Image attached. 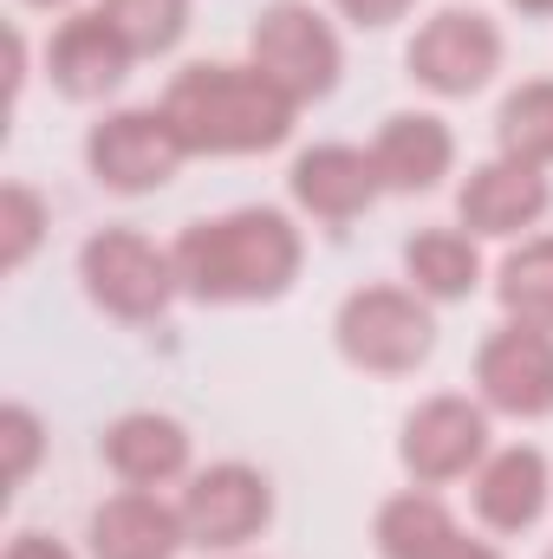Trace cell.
Listing matches in <instances>:
<instances>
[{"label": "cell", "mask_w": 553, "mask_h": 559, "mask_svg": "<svg viewBox=\"0 0 553 559\" xmlns=\"http://www.w3.org/2000/svg\"><path fill=\"white\" fill-rule=\"evenodd\" d=\"M169 261L189 299H209V306L280 299L299 274V235L280 209H235V215L183 228Z\"/></svg>", "instance_id": "obj_1"}, {"label": "cell", "mask_w": 553, "mask_h": 559, "mask_svg": "<svg viewBox=\"0 0 553 559\" xmlns=\"http://www.w3.org/2000/svg\"><path fill=\"white\" fill-rule=\"evenodd\" d=\"M293 98L280 92L261 66H189L176 72L163 118L196 156H248L274 150L293 131Z\"/></svg>", "instance_id": "obj_2"}, {"label": "cell", "mask_w": 553, "mask_h": 559, "mask_svg": "<svg viewBox=\"0 0 553 559\" xmlns=\"http://www.w3.org/2000/svg\"><path fill=\"white\" fill-rule=\"evenodd\" d=\"M430 345H436V325L404 286H358L339 306V352L358 371H385V378L416 371L430 358Z\"/></svg>", "instance_id": "obj_3"}, {"label": "cell", "mask_w": 553, "mask_h": 559, "mask_svg": "<svg viewBox=\"0 0 553 559\" xmlns=\"http://www.w3.org/2000/svg\"><path fill=\"white\" fill-rule=\"evenodd\" d=\"M248 46H255V66L274 79L293 105L326 98V92L339 85V39H332V26H326L313 7H299V0L261 7Z\"/></svg>", "instance_id": "obj_4"}, {"label": "cell", "mask_w": 553, "mask_h": 559, "mask_svg": "<svg viewBox=\"0 0 553 559\" xmlns=\"http://www.w3.org/2000/svg\"><path fill=\"white\" fill-rule=\"evenodd\" d=\"M79 274H85V293H92L105 312H118V319H156V312L169 306V293L183 286V280H176V261L156 254L143 235H131V228L92 235L85 254H79Z\"/></svg>", "instance_id": "obj_5"}, {"label": "cell", "mask_w": 553, "mask_h": 559, "mask_svg": "<svg viewBox=\"0 0 553 559\" xmlns=\"http://www.w3.org/2000/svg\"><path fill=\"white\" fill-rule=\"evenodd\" d=\"M189 156V143L176 138V124L163 111H111L92 138H85V163L105 189L138 195V189H163L176 176V163Z\"/></svg>", "instance_id": "obj_6"}, {"label": "cell", "mask_w": 553, "mask_h": 559, "mask_svg": "<svg viewBox=\"0 0 553 559\" xmlns=\"http://www.w3.org/2000/svg\"><path fill=\"white\" fill-rule=\"evenodd\" d=\"M495 66H502V33H495L482 13H469V7L436 13V20L411 39V79L430 85V92H443V98L482 92Z\"/></svg>", "instance_id": "obj_7"}, {"label": "cell", "mask_w": 553, "mask_h": 559, "mask_svg": "<svg viewBox=\"0 0 553 559\" xmlns=\"http://www.w3.org/2000/svg\"><path fill=\"white\" fill-rule=\"evenodd\" d=\"M183 534L196 540V547H242V540H255L261 527H268V514H274V495H268V481L255 475V468H242V462H222V468H202L189 488H183Z\"/></svg>", "instance_id": "obj_8"}, {"label": "cell", "mask_w": 553, "mask_h": 559, "mask_svg": "<svg viewBox=\"0 0 553 559\" xmlns=\"http://www.w3.org/2000/svg\"><path fill=\"white\" fill-rule=\"evenodd\" d=\"M475 384L495 411L508 417H548L553 411V338L541 325H502L482 358H475Z\"/></svg>", "instance_id": "obj_9"}, {"label": "cell", "mask_w": 553, "mask_h": 559, "mask_svg": "<svg viewBox=\"0 0 553 559\" xmlns=\"http://www.w3.org/2000/svg\"><path fill=\"white\" fill-rule=\"evenodd\" d=\"M482 449H489V417L469 397H430L423 411H411L404 442H398L416 481H456L482 462Z\"/></svg>", "instance_id": "obj_10"}, {"label": "cell", "mask_w": 553, "mask_h": 559, "mask_svg": "<svg viewBox=\"0 0 553 559\" xmlns=\"http://www.w3.org/2000/svg\"><path fill=\"white\" fill-rule=\"evenodd\" d=\"M131 59L138 52L125 46V33L105 13H72L46 46V72H52V85L66 98H105L111 85H125Z\"/></svg>", "instance_id": "obj_11"}, {"label": "cell", "mask_w": 553, "mask_h": 559, "mask_svg": "<svg viewBox=\"0 0 553 559\" xmlns=\"http://www.w3.org/2000/svg\"><path fill=\"white\" fill-rule=\"evenodd\" d=\"M286 182H293V202H299L306 215H319V222H352V215H365V209L378 202V189H385L378 163H372L365 150H352V143H319V150H306Z\"/></svg>", "instance_id": "obj_12"}, {"label": "cell", "mask_w": 553, "mask_h": 559, "mask_svg": "<svg viewBox=\"0 0 553 559\" xmlns=\"http://www.w3.org/2000/svg\"><path fill=\"white\" fill-rule=\"evenodd\" d=\"M548 202H553L548 176L528 169V163H515V156L469 169V182L456 195V209H462V222L475 235H521V228H534L548 215Z\"/></svg>", "instance_id": "obj_13"}, {"label": "cell", "mask_w": 553, "mask_h": 559, "mask_svg": "<svg viewBox=\"0 0 553 559\" xmlns=\"http://www.w3.org/2000/svg\"><path fill=\"white\" fill-rule=\"evenodd\" d=\"M183 514L163 508L156 495H111L98 514H92V559H169L183 547Z\"/></svg>", "instance_id": "obj_14"}, {"label": "cell", "mask_w": 553, "mask_h": 559, "mask_svg": "<svg viewBox=\"0 0 553 559\" xmlns=\"http://www.w3.org/2000/svg\"><path fill=\"white\" fill-rule=\"evenodd\" d=\"M105 462L118 481L131 488H156V481H176L189 468V436L176 417H156V411H131L105 429Z\"/></svg>", "instance_id": "obj_15"}, {"label": "cell", "mask_w": 553, "mask_h": 559, "mask_svg": "<svg viewBox=\"0 0 553 559\" xmlns=\"http://www.w3.org/2000/svg\"><path fill=\"white\" fill-rule=\"evenodd\" d=\"M449 156H456L449 124L423 118V111L385 118V131L372 143V163H378L385 189H436V176H449Z\"/></svg>", "instance_id": "obj_16"}, {"label": "cell", "mask_w": 553, "mask_h": 559, "mask_svg": "<svg viewBox=\"0 0 553 559\" xmlns=\"http://www.w3.org/2000/svg\"><path fill=\"white\" fill-rule=\"evenodd\" d=\"M548 508V455L541 449H502L482 475H475V514L495 534H521L534 527Z\"/></svg>", "instance_id": "obj_17"}, {"label": "cell", "mask_w": 553, "mask_h": 559, "mask_svg": "<svg viewBox=\"0 0 553 559\" xmlns=\"http://www.w3.org/2000/svg\"><path fill=\"white\" fill-rule=\"evenodd\" d=\"M456 540V521L436 495H398L378 508V554L385 559H443Z\"/></svg>", "instance_id": "obj_18"}, {"label": "cell", "mask_w": 553, "mask_h": 559, "mask_svg": "<svg viewBox=\"0 0 553 559\" xmlns=\"http://www.w3.org/2000/svg\"><path fill=\"white\" fill-rule=\"evenodd\" d=\"M404 267H411L416 293H430V299H469L475 293V274H482L475 241L469 235H449V228H423L411 248H404Z\"/></svg>", "instance_id": "obj_19"}, {"label": "cell", "mask_w": 553, "mask_h": 559, "mask_svg": "<svg viewBox=\"0 0 553 559\" xmlns=\"http://www.w3.org/2000/svg\"><path fill=\"white\" fill-rule=\"evenodd\" d=\"M495 138H502V156L541 169L553 163V79H534L521 92H508L502 118H495Z\"/></svg>", "instance_id": "obj_20"}, {"label": "cell", "mask_w": 553, "mask_h": 559, "mask_svg": "<svg viewBox=\"0 0 553 559\" xmlns=\"http://www.w3.org/2000/svg\"><path fill=\"white\" fill-rule=\"evenodd\" d=\"M495 293H502V306H508L521 325L553 332V235L528 241L521 254H508V261H502V280H495Z\"/></svg>", "instance_id": "obj_21"}, {"label": "cell", "mask_w": 553, "mask_h": 559, "mask_svg": "<svg viewBox=\"0 0 553 559\" xmlns=\"http://www.w3.org/2000/svg\"><path fill=\"white\" fill-rule=\"evenodd\" d=\"M98 13L125 33V46H131L138 59L169 52V46L189 33V0H105Z\"/></svg>", "instance_id": "obj_22"}, {"label": "cell", "mask_w": 553, "mask_h": 559, "mask_svg": "<svg viewBox=\"0 0 553 559\" xmlns=\"http://www.w3.org/2000/svg\"><path fill=\"white\" fill-rule=\"evenodd\" d=\"M46 235V202L26 189V182H7L0 189V267H20Z\"/></svg>", "instance_id": "obj_23"}, {"label": "cell", "mask_w": 553, "mask_h": 559, "mask_svg": "<svg viewBox=\"0 0 553 559\" xmlns=\"http://www.w3.org/2000/svg\"><path fill=\"white\" fill-rule=\"evenodd\" d=\"M0 442H7V481H26L33 475V455H39V423H33V411H7L0 417Z\"/></svg>", "instance_id": "obj_24"}, {"label": "cell", "mask_w": 553, "mask_h": 559, "mask_svg": "<svg viewBox=\"0 0 553 559\" xmlns=\"http://www.w3.org/2000/svg\"><path fill=\"white\" fill-rule=\"evenodd\" d=\"M339 13L358 20V26H391V20L411 13V0H339Z\"/></svg>", "instance_id": "obj_25"}, {"label": "cell", "mask_w": 553, "mask_h": 559, "mask_svg": "<svg viewBox=\"0 0 553 559\" xmlns=\"http://www.w3.org/2000/svg\"><path fill=\"white\" fill-rule=\"evenodd\" d=\"M7 559H72L59 540H46V534H20L13 547H7Z\"/></svg>", "instance_id": "obj_26"}, {"label": "cell", "mask_w": 553, "mask_h": 559, "mask_svg": "<svg viewBox=\"0 0 553 559\" xmlns=\"http://www.w3.org/2000/svg\"><path fill=\"white\" fill-rule=\"evenodd\" d=\"M443 559H502V554H495V547H482V540H462V534H456Z\"/></svg>", "instance_id": "obj_27"}, {"label": "cell", "mask_w": 553, "mask_h": 559, "mask_svg": "<svg viewBox=\"0 0 553 559\" xmlns=\"http://www.w3.org/2000/svg\"><path fill=\"white\" fill-rule=\"evenodd\" d=\"M521 13H553V0H515Z\"/></svg>", "instance_id": "obj_28"}, {"label": "cell", "mask_w": 553, "mask_h": 559, "mask_svg": "<svg viewBox=\"0 0 553 559\" xmlns=\"http://www.w3.org/2000/svg\"><path fill=\"white\" fill-rule=\"evenodd\" d=\"M33 7H66V0H33Z\"/></svg>", "instance_id": "obj_29"}]
</instances>
